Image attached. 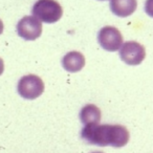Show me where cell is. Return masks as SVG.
<instances>
[{
    "mask_svg": "<svg viewBox=\"0 0 153 153\" xmlns=\"http://www.w3.org/2000/svg\"><path fill=\"white\" fill-rule=\"evenodd\" d=\"M63 68L68 72H78L85 66V57L80 51H69L62 59Z\"/></svg>",
    "mask_w": 153,
    "mask_h": 153,
    "instance_id": "cell-7",
    "label": "cell"
},
{
    "mask_svg": "<svg viewBox=\"0 0 153 153\" xmlns=\"http://www.w3.org/2000/svg\"><path fill=\"white\" fill-rule=\"evenodd\" d=\"M120 57L128 65H140L146 58V49L136 41H128L120 48Z\"/></svg>",
    "mask_w": 153,
    "mask_h": 153,
    "instance_id": "cell-4",
    "label": "cell"
},
{
    "mask_svg": "<svg viewBox=\"0 0 153 153\" xmlns=\"http://www.w3.org/2000/svg\"><path fill=\"white\" fill-rule=\"evenodd\" d=\"M17 90L23 99L35 100L44 92V82L36 74H27L19 80Z\"/></svg>",
    "mask_w": 153,
    "mask_h": 153,
    "instance_id": "cell-3",
    "label": "cell"
},
{
    "mask_svg": "<svg viewBox=\"0 0 153 153\" xmlns=\"http://www.w3.org/2000/svg\"><path fill=\"white\" fill-rule=\"evenodd\" d=\"M33 15L41 22L55 23L61 19L63 9L56 0H38L33 7Z\"/></svg>",
    "mask_w": 153,
    "mask_h": 153,
    "instance_id": "cell-2",
    "label": "cell"
},
{
    "mask_svg": "<svg viewBox=\"0 0 153 153\" xmlns=\"http://www.w3.org/2000/svg\"><path fill=\"white\" fill-rule=\"evenodd\" d=\"M17 32L24 40H36L42 34V23L35 16H25L18 22Z\"/></svg>",
    "mask_w": 153,
    "mask_h": 153,
    "instance_id": "cell-6",
    "label": "cell"
},
{
    "mask_svg": "<svg viewBox=\"0 0 153 153\" xmlns=\"http://www.w3.org/2000/svg\"><path fill=\"white\" fill-rule=\"evenodd\" d=\"M92 153H104V152H92Z\"/></svg>",
    "mask_w": 153,
    "mask_h": 153,
    "instance_id": "cell-13",
    "label": "cell"
},
{
    "mask_svg": "<svg viewBox=\"0 0 153 153\" xmlns=\"http://www.w3.org/2000/svg\"><path fill=\"white\" fill-rule=\"evenodd\" d=\"M98 41L105 51H117L123 45V35L114 26H104L99 32Z\"/></svg>",
    "mask_w": 153,
    "mask_h": 153,
    "instance_id": "cell-5",
    "label": "cell"
},
{
    "mask_svg": "<svg viewBox=\"0 0 153 153\" xmlns=\"http://www.w3.org/2000/svg\"><path fill=\"white\" fill-rule=\"evenodd\" d=\"M101 110L98 106L94 104H87L81 109L80 112V120L84 125H91V124H99L101 121Z\"/></svg>",
    "mask_w": 153,
    "mask_h": 153,
    "instance_id": "cell-9",
    "label": "cell"
},
{
    "mask_svg": "<svg viewBox=\"0 0 153 153\" xmlns=\"http://www.w3.org/2000/svg\"><path fill=\"white\" fill-rule=\"evenodd\" d=\"M81 137L90 145L121 148L128 144L130 133L123 125H85L81 131Z\"/></svg>",
    "mask_w": 153,
    "mask_h": 153,
    "instance_id": "cell-1",
    "label": "cell"
},
{
    "mask_svg": "<svg viewBox=\"0 0 153 153\" xmlns=\"http://www.w3.org/2000/svg\"><path fill=\"white\" fill-rule=\"evenodd\" d=\"M145 12L148 16L153 18V0H147L145 3Z\"/></svg>",
    "mask_w": 153,
    "mask_h": 153,
    "instance_id": "cell-10",
    "label": "cell"
},
{
    "mask_svg": "<svg viewBox=\"0 0 153 153\" xmlns=\"http://www.w3.org/2000/svg\"><path fill=\"white\" fill-rule=\"evenodd\" d=\"M100 1H105V0H100Z\"/></svg>",
    "mask_w": 153,
    "mask_h": 153,
    "instance_id": "cell-14",
    "label": "cell"
},
{
    "mask_svg": "<svg viewBox=\"0 0 153 153\" xmlns=\"http://www.w3.org/2000/svg\"><path fill=\"white\" fill-rule=\"evenodd\" d=\"M3 27H4V25H3V22H2V20L0 19V35L3 33Z\"/></svg>",
    "mask_w": 153,
    "mask_h": 153,
    "instance_id": "cell-12",
    "label": "cell"
},
{
    "mask_svg": "<svg viewBox=\"0 0 153 153\" xmlns=\"http://www.w3.org/2000/svg\"><path fill=\"white\" fill-rule=\"evenodd\" d=\"M137 7L136 0H111L110 10L117 17L125 18L132 15Z\"/></svg>",
    "mask_w": 153,
    "mask_h": 153,
    "instance_id": "cell-8",
    "label": "cell"
},
{
    "mask_svg": "<svg viewBox=\"0 0 153 153\" xmlns=\"http://www.w3.org/2000/svg\"><path fill=\"white\" fill-rule=\"evenodd\" d=\"M3 70H4V62L0 58V76L3 74Z\"/></svg>",
    "mask_w": 153,
    "mask_h": 153,
    "instance_id": "cell-11",
    "label": "cell"
}]
</instances>
